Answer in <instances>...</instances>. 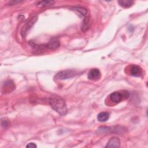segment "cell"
I'll use <instances>...</instances> for the list:
<instances>
[{
  "mask_svg": "<svg viewBox=\"0 0 148 148\" xmlns=\"http://www.w3.org/2000/svg\"><path fill=\"white\" fill-rule=\"evenodd\" d=\"M49 103L52 108L60 115L64 116L67 113V107L63 99L57 95H53L50 97Z\"/></svg>",
  "mask_w": 148,
  "mask_h": 148,
  "instance_id": "1",
  "label": "cell"
},
{
  "mask_svg": "<svg viewBox=\"0 0 148 148\" xmlns=\"http://www.w3.org/2000/svg\"><path fill=\"white\" fill-rule=\"evenodd\" d=\"M129 94L127 91H124V92L115 91L110 94L109 98L112 102L117 103L121 102L124 98H127Z\"/></svg>",
  "mask_w": 148,
  "mask_h": 148,
  "instance_id": "2",
  "label": "cell"
},
{
  "mask_svg": "<svg viewBox=\"0 0 148 148\" xmlns=\"http://www.w3.org/2000/svg\"><path fill=\"white\" fill-rule=\"evenodd\" d=\"M77 75V72L72 69H67L62 71L56 74L55 76L56 79L60 80H64L72 78Z\"/></svg>",
  "mask_w": 148,
  "mask_h": 148,
  "instance_id": "3",
  "label": "cell"
},
{
  "mask_svg": "<svg viewBox=\"0 0 148 148\" xmlns=\"http://www.w3.org/2000/svg\"><path fill=\"white\" fill-rule=\"evenodd\" d=\"M38 19L37 16L35 15L34 16H33L28 22H27L25 25L23 27L22 31H21V35L23 36H25L27 32L29 30V29L31 28L32 26L35 24V23L36 21Z\"/></svg>",
  "mask_w": 148,
  "mask_h": 148,
  "instance_id": "4",
  "label": "cell"
},
{
  "mask_svg": "<svg viewBox=\"0 0 148 148\" xmlns=\"http://www.w3.org/2000/svg\"><path fill=\"white\" fill-rule=\"evenodd\" d=\"M101 72L97 68L91 69L88 73V79L91 80H96L100 78Z\"/></svg>",
  "mask_w": 148,
  "mask_h": 148,
  "instance_id": "5",
  "label": "cell"
},
{
  "mask_svg": "<svg viewBox=\"0 0 148 148\" xmlns=\"http://www.w3.org/2000/svg\"><path fill=\"white\" fill-rule=\"evenodd\" d=\"M43 46H44L42 47H45V48H48L50 49H55L60 46V42L57 38H53L49 40V42L47 44H45Z\"/></svg>",
  "mask_w": 148,
  "mask_h": 148,
  "instance_id": "6",
  "label": "cell"
},
{
  "mask_svg": "<svg viewBox=\"0 0 148 148\" xmlns=\"http://www.w3.org/2000/svg\"><path fill=\"white\" fill-rule=\"evenodd\" d=\"M130 73L133 76L138 77L142 73V68L136 65H132L130 68Z\"/></svg>",
  "mask_w": 148,
  "mask_h": 148,
  "instance_id": "7",
  "label": "cell"
},
{
  "mask_svg": "<svg viewBox=\"0 0 148 148\" xmlns=\"http://www.w3.org/2000/svg\"><path fill=\"white\" fill-rule=\"evenodd\" d=\"M120 146V140L117 137H113L109 139L106 147H119Z\"/></svg>",
  "mask_w": 148,
  "mask_h": 148,
  "instance_id": "8",
  "label": "cell"
},
{
  "mask_svg": "<svg viewBox=\"0 0 148 148\" xmlns=\"http://www.w3.org/2000/svg\"><path fill=\"white\" fill-rule=\"evenodd\" d=\"M109 114L108 112H103L99 113L97 116L98 120L100 122H105L109 119Z\"/></svg>",
  "mask_w": 148,
  "mask_h": 148,
  "instance_id": "9",
  "label": "cell"
},
{
  "mask_svg": "<svg viewBox=\"0 0 148 148\" xmlns=\"http://www.w3.org/2000/svg\"><path fill=\"white\" fill-rule=\"evenodd\" d=\"M72 10L78 12L79 14L82 15L83 17L85 18H87V10L85 8H81V7H74L72 8Z\"/></svg>",
  "mask_w": 148,
  "mask_h": 148,
  "instance_id": "10",
  "label": "cell"
},
{
  "mask_svg": "<svg viewBox=\"0 0 148 148\" xmlns=\"http://www.w3.org/2000/svg\"><path fill=\"white\" fill-rule=\"evenodd\" d=\"M118 2L120 4V5H121L122 7L125 8L131 7L133 3H134V2L132 1H130V0L119 1Z\"/></svg>",
  "mask_w": 148,
  "mask_h": 148,
  "instance_id": "11",
  "label": "cell"
},
{
  "mask_svg": "<svg viewBox=\"0 0 148 148\" xmlns=\"http://www.w3.org/2000/svg\"><path fill=\"white\" fill-rule=\"evenodd\" d=\"M54 2L53 1H42L37 3L36 5L38 7H45L53 5Z\"/></svg>",
  "mask_w": 148,
  "mask_h": 148,
  "instance_id": "12",
  "label": "cell"
},
{
  "mask_svg": "<svg viewBox=\"0 0 148 148\" xmlns=\"http://www.w3.org/2000/svg\"><path fill=\"white\" fill-rule=\"evenodd\" d=\"M37 146L35 145V143H29L27 146H26V147H36Z\"/></svg>",
  "mask_w": 148,
  "mask_h": 148,
  "instance_id": "13",
  "label": "cell"
}]
</instances>
